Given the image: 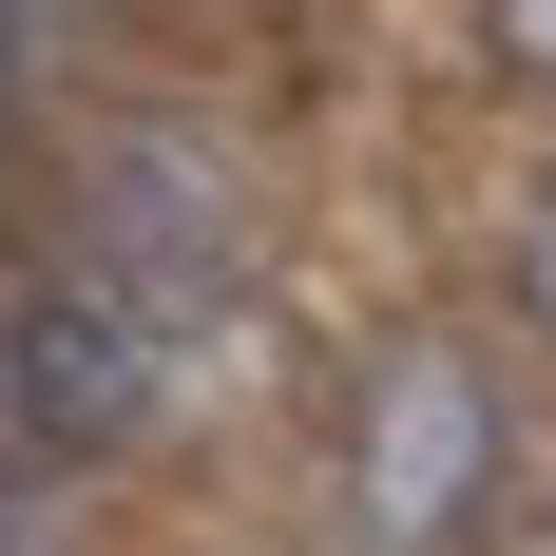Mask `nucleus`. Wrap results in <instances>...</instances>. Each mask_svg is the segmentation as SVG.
I'll return each mask as SVG.
<instances>
[{
    "label": "nucleus",
    "instance_id": "f257e3e1",
    "mask_svg": "<svg viewBox=\"0 0 556 556\" xmlns=\"http://www.w3.org/2000/svg\"><path fill=\"white\" fill-rule=\"evenodd\" d=\"M538 422H518V327L403 307L307 384V538L327 556H500Z\"/></svg>",
    "mask_w": 556,
    "mask_h": 556
},
{
    "label": "nucleus",
    "instance_id": "f03ea898",
    "mask_svg": "<svg viewBox=\"0 0 556 556\" xmlns=\"http://www.w3.org/2000/svg\"><path fill=\"white\" fill-rule=\"evenodd\" d=\"M58 269H97L154 345H250L288 288V173L212 97H77L58 115Z\"/></svg>",
    "mask_w": 556,
    "mask_h": 556
},
{
    "label": "nucleus",
    "instance_id": "7ed1b4c3",
    "mask_svg": "<svg viewBox=\"0 0 556 556\" xmlns=\"http://www.w3.org/2000/svg\"><path fill=\"white\" fill-rule=\"evenodd\" d=\"M173 403H192V345H154L97 269L39 250V269L0 288V442L39 460V480H115V460H154Z\"/></svg>",
    "mask_w": 556,
    "mask_h": 556
},
{
    "label": "nucleus",
    "instance_id": "20e7f679",
    "mask_svg": "<svg viewBox=\"0 0 556 556\" xmlns=\"http://www.w3.org/2000/svg\"><path fill=\"white\" fill-rule=\"evenodd\" d=\"M500 327H518V365H556V154L500 192Z\"/></svg>",
    "mask_w": 556,
    "mask_h": 556
},
{
    "label": "nucleus",
    "instance_id": "39448f33",
    "mask_svg": "<svg viewBox=\"0 0 556 556\" xmlns=\"http://www.w3.org/2000/svg\"><path fill=\"white\" fill-rule=\"evenodd\" d=\"M460 58H480V97L556 115V0H460Z\"/></svg>",
    "mask_w": 556,
    "mask_h": 556
},
{
    "label": "nucleus",
    "instance_id": "423d86ee",
    "mask_svg": "<svg viewBox=\"0 0 556 556\" xmlns=\"http://www.w3.org/2000/svg\"><path fill=\"white\" fill-rule=\"evenodd\" d=\"M77 39H97V0H0V135L58 97V58H77Z\"/></svg>",
    "mask_w": 556,
    "mask_h": 556
}]
</instances>
